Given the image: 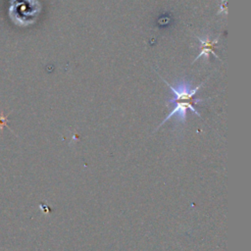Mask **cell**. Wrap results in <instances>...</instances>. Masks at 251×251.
I'll return each mask as SVG.
<instances>
[{"label": "cell", "mask_w": 251, "mask_h": 251, "mask_svg": "<svg viewBox=\"0 0 251 251\" xmlns=\"http://www.w3.org/2000/svg\"><path fill=\"white\" fill-rule=\"evenodd\" d=\"M204 99H170L169 103L170 104H176V106L174 107V109L170 112V114L163 120V122L159 125V126L157 128H159L162 125H164L169 119H171L174 116H176L177 120L180 121L182 124L185 123L186 121V115H187V110H191L195 115H197L198 117H200L199 112L196 110L195 106L200 103L203 102Z\"/></svg>", "instance_id": "1"}, {"label": "cell", "mask_w": 251, "mask_h": 251, "mask_svg": "<svg viewBox=\"0 0 251 251\" xmlns=\"http://www.w3.org/2000/svg\"><path fill=\"white\" fill-rule=\"evenodd\" d=\"M197 39L199 40L200 42V49H201V52L199 53V55L194 59L193 63H195L200 57L202 56H205L206 59H209V56L210 54H213L217 59H219V57L216 55L215 51H214V47L216 46V44L218 43L219 41V36L216 37L215 39H211L209 36H206L205 38H200V37H197Z\"/></svg>", "instance_id": "2"}]
</instances>
